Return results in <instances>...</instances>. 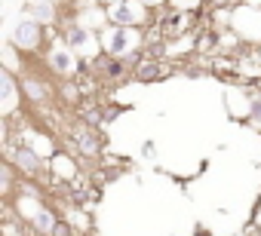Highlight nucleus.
<instances>
[{
    "instance_id": "9",
    "label": "nucleus",
    "mask_w": 261,
    "mask_h": 236,
    "mask_svg": "<svg viewBox=\"0 0 261 236\" xmlns=\"http://www.w3.org/2000/svg\"><path fill=\"white\" fill-rule=\"evenodd\" d=\"M0 95H4V113L10 116L16 107V80L13 71H0Z\"/></svg>"
},
{
    "instance_id": "16",
    "label": "nucleus",
    "mask_w": 261,
    "mask_h": 236,
    "mask_svg": "<svg viewBox=\"0 0 261 236\" xmlns=\"http://www.w3.org/2000/svg\"><path fill=\"white\" fill-rule=\"evenodd\" d=\"M139 4H142L145 10H157V7H163V4H169V0H139Z\"/></svg>"
},
{
    "instance_id": "18",
    "label": "nucleus",
    "mask_w": 261,
    "mask_h": 236,
    "mask_svg": "<svg viewBox=\"0 0 261 236\" xmlns=\"http://www.w3.org/2000/svg\"><path fill=\"white\" fill-rule=\"evenodd\" d=\"M34 4H49V0H34Z\"/></svg>"
},
{
    "instance_id": "12",
    "label": "nucleus",
    "mask_w": 261,
    "mask_h": 236,
    "mask_svg": "<svg viewBox=\"0 0 261 236\" xmlns=\"http://www.w3.org/2000/svg\"><path fill=\"white\" fill-rule=\"evenodd\" d=\"M28 19L46 25V22L56 19V7H53V4H34V0H31V4H28Z\"/></svg>"
},
{
    "instance_id": "4",
    "label": "nucleus",
    "mask_w": 261,
    "mask_h": 236,
    "mask_svg": "<svg viewBox=\"0 0 261 236\" xmlns=\"http://www.w3.org/2000/svg\"><path fill=\"white\" fill-rule=\"evenodd\" d=\"M136 40H139V28H111L105 34V52L114 58H126V55L136 52L133 49Z\"/></svg>"
},
{
    "instance_id": "17",
    "label": "nucleus",
    "mask_w": 261,
    "mask_h": 236,
    "mask_svg": "<svg viewBox=\"0 0 261 236\" xmlns=\"http://www.w3.org/2000/svg\"><path fill=\"white\" fill-rule=\"evenodd\" d=\"M98 4H108V7H114V4H120V0H98Z\"/></svg>"
},
{
    "instance_id": "10",
    "label": "nucleus",
    "mask_w": 261,
    "mask_h": 236,
    "mask_svg": "<svg viewBox=\"0 0 261 236\" xmlns=\"http://www.w3.org/2000/svg\"><path fill=\"white\" fill-rule=\"evenodd\" d=\"M123 58H114V55H108V52H101V55H95L92 58V68L95 71H101L105 77H120L123 74Z\"/></svg>"
},
{
    "instance_id": "7",
    "label": "nucleus",
    "mask_w": 261,
    "mask_h": 236,
    "mask_svg": "<svg viewBox=\"0 0 261 236\" xmlns=\"http://www.w3.org/2000/svg\"><path fill=\"white\" fill-rule=\"evenodd\" d=\"M71 144L83 154V157H98L101 154V138L86 126V129H74L71 132Z\"/></svg>"
},
{
    "instance_id": "1",
    "label": "nucleus",
    "mask_w": 261,
    "mask_h": 236,
    "mask_svg": "<svg viewBox=\"0 0 261 236\" xmlns=\"http://www.w3.org/2000/svg\"><path fill=\"white\" fill-rule=\"evenodd\" d=\"M7 163H13L16 166V172L22 175V178H37L40 175V169H43V157L37 154V148H31V144H10L7 148Z\"/></svg>"
},
{
    "instance_id": "5",
    "label": "nucleus",
    "mask_w": 261,
    "mask_h": 236,
    "mask_svg": "<svg viewBox=\"0 0 261 236\" xmlns=\"http://www.w3.org/2000/svg\"><path fill=\"white\" fill-rule=\"evenodd\" d=\"M46 65H49V71L59 74L62 80H71L74 71H77V55H74V49L62 40V43H56V46L46 52Z\"/></svg>"
},
{
    "instance_id": "15",
    "label": "nucleus",
    "mask_w": 261,
    "mask_h": 236,
    "mask_svg": "<svg viewBox=\"0 0 261 236\" xmlns=\"http://www.w3.org/2000/svg\"><path fill=\"white\" fill-rule=\"evenodd\" d=\"M249 113H252V120H255V123H261V98H252Z\"/></svg>"
},
{
    "instance_id": "11",
    "label": "nucleus",
    "mask_w": 261,
    "mask_h": 236,
    "mask_svg": "<svg viewBox=\"0 0 261 236\" xmlns=\"http://www.w3.org/2000/svg\"><path fill=\"white\" fill-rule=\"evenodd\" d=\"M65 43H68L71 49H83V46L89 43V31H86L83 25H77V22H74V25H68V28H65Z\"/></svg>"
},
{
    "instance_id": "2",
    "label": "nucleus",
    "mask_w": 261,
    "mask_h": 236,
    "mask_svg": "<svg viewBox=\"0 0 261 236\" xmlns=\"http://www.w3.org/2000/svg\"><path fill=\"white\" fill-rule=\"evenodd\" d=\"M148 13L139 0H120V4L108 7V19L114 22V28H139L148 22Z\"/></svg>"
},
{
    "instance_id": "8",
    "label": "nucleus",
    "mask_w": 261,
    "mask_h": 236,
    "mask_svg": "<svg viewBox=\"0 0 261 236\" xmlns=\"http://www.w3.org/2000/svg\"><path fill=\"white\" fill-rule=\"evenodd\" d=\"M22 95L31 98L34 104H43L49 98V86L43 80H37V77H22Z\"/></svg>"
},
{
    "instance_id": "13",
    "label": "nucleus",
    "mask_w": 261,
    "mask_h": 236,
    "mask_svg": "<svg viewBox=\"0 0 261 236\" xmlns=\"http://www.w3.org/2000/svg\"><path fill=\"white\" fill-rule=\"evenodd\" d=\"M160 74H163V68H160L157 62H142V65L136 68V80H142V83H148V80H160Z\"/></svg>"
},
{
    "instance_id": "6",
    "label": "nucleus",
    "mask_w": 261,
    "mask_h": 236,
    "mask_svg": "<svg viewBox=\"0 0 261 236\" xmlns=\"http://www.w3.org/2000/svg\"><path fill=\"white\" fill-rule=\"evenodd\" d=\"M28 227H31L37 236H56V230L62 227V218H59V212H56V209L40 205V209L34 212V218L28 221Z\"/></svg>"
},
{
    "instance_id": "3",
    "label": "nucleus",
    "mask_w": 261,
    "mask_h": 236,
    "mask_svg": "<svg viewBox=\"0 0 261 236\" xmlns=\"http://www.w3.org/2000/svg\"><path fill=\"white\" fill-rule=\"evenodd\" d=\"M43 25L34 22V19H22L16 28H13V49L19 52H37L40 43H43Z\"/></svg>"
},
{
    "instance_id": "14",
    "label": "nucleus",
    "mask_w": 261,
    "mask_h": 236,
    "mask_svg": "<svg viewBox=\"0 0 261 236\" xmlns=\"http://www.w3.org/2000/svg\"><path fill=\"white\" fill-rule=\"evenodd\" d=\"M142 157H145V160H154V157H157V144H154L151 138L142 144Z\"/></svg>"
}]
</instances>
